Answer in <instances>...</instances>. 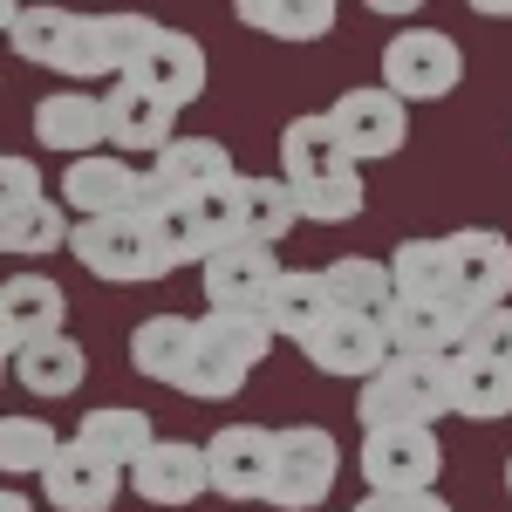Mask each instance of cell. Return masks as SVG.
I'll return each instance as SVG.
<instances>
[{"label": "cell", "instance_id": "obj_1", "mask_svg": "<svg viewBox=\"0 0 512 512\" xmlns=\"http://www.w3.org/2000/svg\"><path fill=\"white\" fill-rule=\"evenodd\" d=\"M280 178H287V192L301 198V212H308L315 226H342V219L362 212V164H355L349 144L335 137L328 110L294 117L280 130Z\"/></svg>", "mask_w": 512, "mask_h": 512}, {"label": "cell", "instance_id": "obj_2", "mask_svg": "<svg viewBox=\"0 0 512 512\" xmlns=\"http://www.w3.org/2000/svg\"><path fill=\"white\" fill-rule=\"evenodd\" d=\"M451 362L458 355H390L362 390H355V424L383 431V424H437L451 417Z\"/></svg>", "mask_w": 512, "mask_h": 512}, {"label": "cell", "instance_id": "obj_3", "mask_svg": "<svg viewBox=\"0 0 512 512\" xmlns=\"http://www.w3.org/2000/svg\"><path fill=\"white\" fill-rule=\"evenodd\" d=\"M151 35H158V21H144V14H76V28L62 41V55H55V76L110 82L117 89L137 69V55H144Z\"/></svg>", "mask_w": 512, "mask_h": 512}, {"label": "cell", "instance_id": "obj_4", "mask_svg": "<svg viewBox=\"0 0 512 512\" xmlns=\"http://www.w3.org/2000/svg\"><path fill=\"white\" fill-rule=\"evenodd\" d=\"M0 192H7V205H0V246H7L14 260H48L55 246L76 239V226L62 219L69 205H55V198L41 192V171L28 158L0 164Z\"/></svg>", "mask_w": 512, "mask_h": 512}, {"label": "cell", "instance_id": "obj_5", "mask_svg": "<svg viewBox=\"0 0 512 512\" xmlns=\"http://www.w3.org/2000/svg\"><path fill=\"white\" fill-rule=\"evenodd\" d=\"M342 472V451L321 424H287L274 431V485H267V506L280 512H321V499L335 492Z\"/></svg>", "mask_w": 512, "mask_h": 512}, {"label": "cell", "instance_id": "obj_6", "mask_svg": "<svg viewBox=\"0 0 512 512\" xmlns=\"http://www.w3.org/2000/svg\"><path fill=\"white\" fill-rule=\"evenodd\" d=\"M69 253H76L96 280H117V287H137V280H164L171 274V260L158 253V239H151V226H144L137 212H123V219H76Z\"/></svg>", "mask_w": 512, "mask_h": 512}, {"label": "cell", "instance_id": "obj_7", "mask_svg": "<svg viewBox=\"0 0 512 512\" xmlns=\"http://www.w3.org/2000/svg\"><path fill=\"white\" fill-rule=\"evenodd\" d=\"M465 82V55L444 28H403L383 48V89L403 103H444Z\"/></svg>", "mask_w": 512, "mask_h": 512}, {"label": "cell", "instance_id": "obj_8", "mask_svg": "<svg viewBox=\"0 0 512 512\" xmlns=\"http://www.w3.org/2000/svg\"><path fill=\"white\" fill-rule=\"evenodd\" d=\"M444 472V444L431 424H383L362 431V478L369 492H437Z\"/></svg>", "mask_w": 512, "mask_h": 512}, {"label": "cell", "instance_id": "obj_9", "mask_svg": "<svg viewBox=\"0 0 512 512\" xmlns=\"http://www.w3.org/2000/svg\"><path fill=\"white\" fill-rule=\"evenodd\" d=\"M328 123H335V137L349 144L355 164H376V158H396V151H403V137H410V103L390 96L383 82H362V89H342V96L328 103Z\"/></svg>", "mask_w": 512, "mask_h": 512}, {"label": "cell", "instance_id": "obj_10", "mask_svg": "<svg viewBox=\"0 0 512 512\" xmlns=\"http://www.w3.org/2000/svg\"><path fill=\"white\" fill-rule=\"evenodd\" d=\"M205 308H239V315H267V294L280 287V267L274 246H253V239H233V246H219L205 267Z\"/></svg>", "mask_w": 512, "mask_h": 512}, {"label": "cell", "instance_id": "obj_11", "mask_svg": "<svg viewBox=\"0 0 512 512\" xmlns=\"http://www.w3.org/2000/svg\"><path fill=\"white\" fill-rule=\"evenodd\" d=\"M451 239V260H458V301L465 315H485V308H512V239L499 226H465Z\"/></svg>", "mask_w": 512, "mask_h": 512}, {"label": "cell", "instance_id": "obj_12", "mask_svg": "<svg viewBox=\"0 0 512 512\" xmlns=\"http://www.w3.org/2000/svg\"><path fill=\"white\" fill-rule=\"evenodd\" d=\"M205 458H212V492L219 499H233V506L267 499V485H274V431L226 424V431L205 444Z\"/></svg>", "mask_w": 512, "mask_h": 512}, {"label": "cell", "instance_id": "obj_13", "mask_svg": "<svg viewBox=\"0 0 512 512\" xmlns=\"http://www.w3.org/2000/svg\"><path fill=\"white\" fill-rule=\"evenodd\" d=\"M301 355L315 362L321 376H355V383H369L383 362H390V335H383V321H369V315H335L321 321L315 335L301 342Z\"/></svg>", "mask_w": 512, "mask_h": 512}, {"label": "cell", "instance_id": "obj_14", "mask_svg": "<svg viewBox=\"0 0 512 512\" xmlns=\"http://www.w3.org/2000/svg\"><path fill=\"white\" fill-rule=\"evenodd\" d=\"M137 198H144V171L117 151L76 158L62 171V205L82 212V219H123V212H137Z\"/></svg>", "mask_w": 512, "mask_h": 512}, {"label": "cell", "instance_id": "obj_15", "mask_svg": "<svg viewBox=\"0 0 512 512\" xmlns=\"http://www.w3.org/2000/svg\"><path fill=\"white\" fill-rule=\"evenodd\" d=\"M35 144L41 151H69V164L110 151V103L103 96H82V89L41 96L35 103Z\"/></svg>", "mask_w": 512, "mask_h": 512}, {"label": "cell", "instance_id": "obj_16", "mask_svg": "<svg viewBox=\"0 0 512 512\" xmlns=\"http://www.w3.org/2000/svg\"><path fill=\"white\" fill-rule=\"evenodd\" d=\"M123 82H137V89H151L158 103L171 110H185L205 96V48L192 35H178V28H158V35L144 41V55H137V69Z\"/></svg>", "mask_w": 512, "mask_h": 512}, {"label": "cell", "instance_id": "obj_17", "mask_svg": "<svg viewBox=\"0 0 512 512\" xmlns=\"http://www.w3.org/2000/svg\"><path fill=\"white\" fill-rule=\"evenodd\" d=\"M205 485H212V458H205V444H185V437H158L144 451V465L130 472V492L144 506H171V512L192 506Z\"/></svg>", "mask_w": 512, "mask_h": 512}, {"label": "cell", "instance_id": "obj_18", "mask_svg": "<svg viewBox=\"0 0 512 512\" xmlns=\"http://www.w3.org/2000/svg\"><path fill=\"white\" fill-rule=\"evenodd\" d=\"M62 315H69V294L48 274H14L0 287V342H7V355H28L35 342H55Z\"/></svg>", "mask_w": 512, "mask_h": 512}, {"label": "cell", "instance_id": "obj_19", "mask_svg": "<svg viewBox=\"0 0 512 512\" xmlns=\"http://www.w3.org/2000/svg\"><path fill=\"white\" fill-rule=\"evenodd\" d=\"M233 151L219 137H178L164 158H151L144 171V198H198V192H219L233 185Z\"/></svg>", "mask_w": 512, "mask_h": 512}, {"label": "cell", "instance_id": "obj_20", "mask_svg": "<svg viewBox=\"0 0 512 512\" xmlns=\"http://www.w3.org/2000/svg\"><path fill=\"white\" fill-rule=\"evenodd\" d=\"M123 478L130 472H117V465H103L89 444H62V458L48 465V478H41V492H48V506L55 512H110L117 506V492H123Z\"/></svg>", "mask_w": 512, "mask_h": 512}, {"label": "cell", "instance_id": "obj_21", "mask_svg": "<svg viewBox=\"0 0 512 512\" xmlns=\"http://www.w3.org/2000/svg\"><path fill=\"white\" fill-rule=\"evenodd\" d=\"M465 328H472V315L451 308V301H396L383 315L390 355H458L465 349Z\"/></svg>", "mask_w": 512, "mask_h": 512}, {"label": "cell", "instance_id": "obj_22", "mask_svg": "<svg viewBox=\"0 0 512 512\" xmlns=\"http://www.w3.org/2000/svg\"><path fill=\"white\" fill-rule=\"evenodd\" d=\"M103 103H110V151H151V158H164L178 144V110L158 103L151 89L117 82Z\"/></svg>", "mask_w": 512, "mask_h": 512}, {"label": "cell", "instance_id": "obj_23", "mask_svg": "<svg viewBox=\"0 0 512 512\" xmlns=\"http://www.w3.org/2000/svg\"><path fill=\"white\" fill-rule=\"evenodd\" d=\"M192 355H198V321H185V315H151L130 328V369L144 383H171L178 390Z\"/></svg>", "mask_w": 512, "mask_h": 512}, {"label": "cell", "instance_id": "obj_24", "mask_svg": "<svg viewBox=\"0 0 512 512\" xmlns=\"http://www.w3.org/2000/svg\"><path fill=\"white\" fill-rule=\"evenodd\" d=\"M390 280H396V301H458V260H451V239H403L390 253Z\"/></svg>", "mask_w": 512, "mask_h": 512}, {"label": "cell", "instance_id": "obj_25", "mask_svg": "<svg viewBox=\"0 0 512 512\" xmlns=\"http://www.w3.org/2000/svg\"><path fill=\"white\" fill-rule=\"evenodd\" d=\"M233 212H239V239H253V246H280L308 219L301 198L287 192V178H246V171L233 178Z\"/></svg>", "mask_w": 512, "mask_h": 512}, {"label": "cell", "instance_id": "obj_26", "mask_svg": "<svg viewBox=\"0 0 512 512\" xmlns=\"http://www.w3.org/2000/svg\"><path fill=\"white\" fill-rule=\"evenodd\" d=\"M76 444H89L103 465H117V472H137L144 465V451L158 444L151 431V417L144 410H130V403H103V410H89L76 424Z\"/></svg>", "mask_w": 512, "mask_h": 512}, {"label": "cell", "instance_id": "obj_27", "mask_svg": "<svg viewBox=\"0 0 512 512\" xmlns=\"http://www.w3.org/2000/svg\"><path fill=\"white\" fill-rule=\"evenodd\" d=\"M328 280V301L342 308V315H369L383 321L396 308V280H390V260H369V253H342V260H328L321 267Z\"/></svg>", "mask_w": 512, "mask_h": 512}, {"label": "cell", "instance_id": "obj_28", "mask_svg": "<svg viewBox=\"0 0 512 512\" xmlns=\"http://www.w3.org/2000/svg\"><path fill=\"white\" fill-rule=\"evenodd\" d=\"M328 315H335L328 280L308 274V267H287V274H280V287L267 294V328H274V335H287V342H308Z\"/></svg>", "mask_w": 512, "mask_h": 512}, {"label": "cell", "instance_id": "obj_29", "mask_svg": "<svg viewBox=\"0 0 512 512\" xmlns=\"http://www.w3.org/2000/svg\"><path fill=\"white\" fill-rule=\"evenodd\" d=\"M451 403H458V417H472V424L512 417V369L478 362V355H458V362H451Z\"/></svg>", "mask_w": 512, "mask_h": 512}, {"label": "cell", "instance_id": "obj_30", "mask_svg": "<svg viewBox=\"0 0 512 512\" xmlns=\"http://www.w3.org/2000/svg\"><path fill=\"white\" fill-rule=\"evenodd\" d=\"M82 369H89V355H82V342H69V335L35 342L28 355H14L21 390H35L41 403H48V396H76V390H82Z\"/></svg>", "mask_w": 512, "mask_h": 512}, {"label": "cell", "instance_id": "obj_31", "mask_svg": "<svg viewBox=\"0 0 512 512\" xmlns=\"http://www.w3.org/2000/svg\"><path fill=\"white\" fill-rule=\"evenodd\" d=\"M198 328H205V342L226 355V362H239L246 376H253V369L267 362V349L280 342L274 328H267V315H239V308H205Z\"/></svg>", "mask_w": 512, "mask_h": 512}, {"label": "cell", "instance_id": "obj_32", "mask_svg": "<svg viewBox=\"0 0 512 512\" xmlns=\"http://www.w3.org/2000/svg\"><path fill=\"white\" fill-rule=\"evenodd\" d=\"M62 458V437L41 417H0V472L7 478H48V465Z\"/></svg>", "mask_w": 512, "mask_h": 512}, {"label": "cell", "instance_id": "obj_33", "mask_svg": "<svg viewBox=\"0 0 512 512\" xmlns=\"http://www.w3.org/2000/svg\"><path fill=\"white\" fill-rule=\"evenodd\" d=\"M239 21L260 28V35H274V41H315L335 28V7L328 0H246Z\"/></svg>", "mask_w": 512, "mask_h": 512}, {"label": "cell", "instance_id": "obj_34", "mask_svg": "<svg viewBox=\"0 0 512 512\" xmlns=\"http://www.w3.org/2000/svg\"><path fill=\"white\" fill-rule=\"evenodd\" d=\"M69 28H76V14H62V7H7V35H14V55L21 62H48L55 69Z\"/></svg>", "mask_w": 512, "mask_h": 512}, {"label": "cell", "instance_id": "obj_35", "mask_svg": "<svg viewBox=\"0 0 512 512\" xmlns=\"http://www.w3.org/2000/svg\"><path fill=\"white\" fill-rule=\"evenodd\" d=\"M185 396H198V403H226V396L246 390V369L239 362H226V355L205 342V328H198V355H192V369H185V383H178Z\"/></svg>", "mask_w": 512, "mask_h": 512}, {"label": "cell", "instance_id": "obj_36", "mask_svg": "<svg viewBox=\"0 0 512 512\" xmlns=\"http://www.w3.org/2000/svg\"><path fill=\"white\" fill-rule=\"evenodd\" d=\"M458 355H478V362H499V369H512V308H485V315H472V328H465V349Z\"/></svg>", "mask_w": 512, "mask_h": 512}, {"label": "cell", "instance_id": "obj_37", "mask_svg": "<svg viewBox=\"0 0 512 512\" xmlns=\"http://www.w3.org/2000/svg\"><path fill=\"white\" fill-rule=\"evenodd\" d=\"M355 512H451L437 492H362Z\"/></svg>", "mask_w": 512, "mask_h": 512}, {"label": "cell", "instance_id": "obj_38", "mask_svg": "<svg viewBox=\"0 0 512 512\" xmlns=\"http://www.w3.org/2000/svg\"><path fill=\"white\" fill-rule=\"evenodd\" d=\"M0 512H35V506H28L21 492H7V499H0Z\"/></svg>", "mask_w": 512, "mask_h": 512}, {"label": "cell", "instance_id": "obj_39", "mask_svg": "<svg viewBox=\"0 0 512 512\" xmlns=\"http://www.w3.org/2000/svg\"><path fill=\"white\" fill-rule=\"evenodd\" d=\"M506 492H512V458H506Z\"/></svg>", "mask_w": 512, "mask_h": 512}]
</instances>
